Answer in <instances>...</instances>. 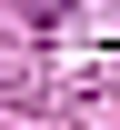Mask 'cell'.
<instances>
[{"label": "cell", "instance_id": "obj_1", "mask_svg": "<svg viewBox=\"0 0 120 130\" xmlns=\"http://www.w3.org/2000/svg\"><path fill=\"white\" fill-rule=\"evenodd\" d=\"M20 10H30V20H60V10H70V0H20Z\"/></svg>", "mask_w": 120, "mask_h": 130}]
</instances>
